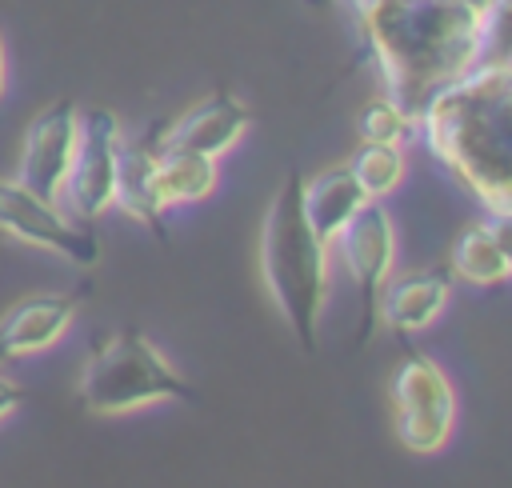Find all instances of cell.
Listing matches in <instances>:
<instances>
[{"label": "cell", "instance_id": "obj_18", "mask_svg": "<svg viewBox=\"0 0 512 488\" xmlns=\"http://www.w3.org/2000/svg\"><path fill=\"white\" fill-rule=\"evenodd\" d=\"M356 128H360V140H364V144H400V148H404L408 140H416V120H412L404 108H396L388 96L368 100V104L360 108Z\"/></svg>", "mask_w": 512, "mask_h": 488}, {"label": "cell", "instance_id": "obj_22", "mask_svg": "<svg viewBox=\"0 0 512 488\" xmlns=\"http://www.w3.org/2000/svg\"><path fill=\"white\" fill-rule=\"evenodd\" d=\"M8 88V56H4V36H0V96Z\"/></svg>", "mask_w": 512, "mask_h": 488}, {"label": "cell", "instance_id": "obj_4", "mask_svg": "<svg viewBox=\"0 0 512 488\" xmlns=\"http://www.w3.org/2000/svg\"><path fill=\"white\" fill-rule=\"evenodd\" d=\"M80 404L96 416H124L160 400H192L188 380L136 328L100 336L80 368Z\"/></svg>", "mask_w": 512, "mask_h": 488}, {"label": "cell", "instance_id": "obj_11", "mask_svg": "<svg viewBox=\"0 0 512 488\" xmlns=\"http://www.w3.org/2000/svg\"><path fill=\"white\" fill-rule=\"evenodd\" d=\"M76 320V296L64 292H36L16 300L0 316V364L4 360H24L36 352H48L52 344L64 340V332Z\"/></svg>", "mask_w": 512, "mask_h": 488}, {"label": "cell", "instance_id": "obj_9", "mask_svg": "<svg viewBox=\"0 0 512 488\" xmlns=\"http://www.w3.org/2000/svg\"><path fill=\"white\" fill-rule=\"evenodd\" d=\"M76 132H80V108L72 100H56L44 112L32 116L20 140V160H16V180L32 188L44 200L60 204L72 152H76Z\"/></svg>", "mask_w": 512, "mask_h": 488}, {"label": "cell", "instance_id": "obj_17", "mask_svg": "<svg viewBox=\"0 0 512 488\" xmlns=\"http://www.w3.org/2000/svg\"><path fill=\"white\" fill-rule=\"evenodd\" d=\"M348 168L360 180V188H364L368 200H384V196H392L404 184L408 160H404V148L400 144H360Z\"/></svg>", "mask_w": 512, "mask_h": 488}, {"label": "cell", "instance_id": "obj_16", "mask_svg": "<svg viewBox=\"0 0 512 488\" xmlns=\"http://www.w3.org/2000/svg\"><path fill=\"white\" fill-rule=\"evenodd\" d=\"M448 272L460 276V280H468V284H476V288H496V284H504V280L512 276L484 220H480V224H468V228L452 240Z\"/></svg>", "mask_w": 512, "mask_h": 488}, {"label": "cell", "instance_id": "obj_12", "mask_svg": "<svg viewBox=\"0 0 512 488\" xmlns=\"http://www.w3.org/2000/svg\"><path fill=\"white\" fill-rule=\"evenodd\" d=\"M112 208H120L128 220L144 224L148 232L164 236V196L156 180V128L148 136L124 140L120 160H116V188H112Z\"/></svg>", "mask_w": 512, "mask_h": 488}, {"label": "cell", "instance_id": "obj_19", "mask_svg": "<svg viewBox=\"0 0 512 488\" xmlns=\"http://www.w3.org/2000/svg\"><path fill=\"white\" fill-rule=\"evenodd\" d=\"M484 224H488V232H492V240H496V248L504 256V264L512 272V208H492Z\"/></svg>", "mask_w": 512, "mask_h": 488}, {"label": "cell", "instance_id": "obj_14", "mask_svg": "<svg viewBox=\"0 0 512 488\" xmlns=\"http://www.w3.org/2000/svg\"><path fill=\"white\" fill-rule=\"evenodd\" d=\"M368 204L360 180L352 176L348 164H336V168H324L316 176H308L300 184V208H304V220L312 224V232L324 240V244H336V236L344 232V224Z\"/></svg>", "mask_w": 512, "mask_h": 488}, {"label": "cell", "instance_id": "obj_2", "mask_svg": "<svg viewBox=\"0 0 512 488\" xmlns=\"http://www.w3.org/2000/svg\"><path fill=\"white\" fill-rule=\"evenodd\" d=\"M428 156L488 212L512 208V68L476 60L416 116Z\"/></svg>", "mask_w": 512, "mask_h": 488}, {"label": "cell", "instance_id": "obj_6", "mask_svg": "<svg viewBox=\"0 0 512 488\" xmlns=\"http://www.w3.org/2000/svg\"><path fill=\"white\" fill-rule=\"evenodd\" d=\"M124 128L116 112L108 108H84L80 112V132H76V152L72 168L60 192V208L84 224L104 216L112 208V188H116V160H120Z\"/></svg>", "mask_w": 512, "mask_h": 488}, {"label": "cell", "instance_id": "obj_21", "mask_svg": "<svg viewBox=\"0 0 512 488\" xmlns=\"http://www.w3.org/2000/svg\"><path fill=\"white\" fill-rule=\"evenodd\" d=\"M464 4H468V8H476V12H484V16H492L504 0H464Z\"/></svg>", "mask_w": 512, "mask_h": 488}, {"label": "cell", "instance_id": "obj_1", "mask_svg": "<svg viewBox=\"0 0 512 488\" xmlns=\"http://www.w3.org/2000/svg\"><path fill=\"white\" fill-rule=\"evenodd\" d=\"M348 8L376 60L384 96L412 120L436 88L484 56L492 20L464 0H348Z\"/></svg>", "mask_w": 512, "mask_h": 488}, {"label": "cell", "instance_id": "obj_15", "mask_svg": "<svg viewBox=\"0 0 512 488\" xmlns=\"http://www.w3.org/2000/svg\"><path fill=\"white\" fill-rule=\"evenodd\" d=\"M156 180L168 208L176 204H200L220 184V164L212 156L188 152V148H164L156 140Z\"/></svg>", "mask_w": 512, "mask_h": 488}, {"label": "cell", "instance_id": "obj_7", "mask_svg": "<svg viewBox=\"0 0 512 488\" xmlns=\"http://www.w3.org/2000/svg\"><path fill=\"white\" fill-rule=\"evenodd\" d=\"M0 232H8L20 244L56 252L76 268H92L100 260V240L84 220L68 216L56 200H44L20 180H4V176H0Z\"/></svg>", "mask_w": 512, "mask_h": 488}, {"label": "cell", "instance_id": "obj_13", "mask_svg": "<svg viewBox=\"0 0 512 488\" xmlns=\"http://www.w3.org/2000/svg\"><path fill=\"white\" fill-rule=\"evenodd\" d=\"M448 296H452V272L448 268L408 272V276H396L384 284L380 316L396 332H420L448 308Z\"/></svg>", "mask_w": 512, "mask_h": 488}, {"label": "cell", "instance_id": "obj_5", "mask_svg": "<svg viewBox=\"0 0 512 488\" xmlns=\"http://www.w3.org/2000/svg\"><path fill=\"white\" fill-rule=\"evenodd\" d=\"M456 424V392L444 376V368L424 356L408 352L392 372V432L396 440L416 452H440Z\"/></svg>", "mask_w": 512, "mask_h": 488}, {"label": "cell", "instance_id": "obj_10", "mask_svg": "<svg viewBox=\"0 0 512 488\" xmlns=\"http://www.w3.org/2000/svg\"><path fill=\"white\" fill-rule=\"evenodd\" d=\"M248 124H252L248 104L236 100L232 92H216V96L192 104L188 112H180L172 124L156 128V140L164 148H188V152L220 160L224 152H232L244 140Z\"/></svg>", "mask_w": 512, "mask_h": 488}, {"label": "cell", "instance_id": "obj_20", "mask_svg": "<svg viewBox=\"0 0 512 488\" xmlns=\"http://www.w3.org/2000/svg\"><path fill=\"white\" fill-rule=\"evenodd\" d=\"M20 400H24V388H20L16 380L0 376V420H4V416H12V412L20 408Z\"/></svg>", "mask_w": 512, "mask_h": 488}, {"label": "cell", "instance_id": "obj_8", "mask_svg": "<svg viewBox=\"0 0 512 488\" xmlns=\"http://www.w3.org/2000/svg\"><path fill=\"white\" fill-rule=\"evenodd\" d=\"M340 260L360 292V344L372 336V324L380 320V292L396 264V224L384 208V200H368L336 236Z\"/></svg>", "mask_w": 512, "mask_h": 488}, {"label": "cell", "instance_id": "obj_3", "mask_svg": "<svg viewBox=\"0 0 512 488\" xmlns=\"http://www.w3.org/2000/svg\"><path fill=\"white\" fill-rule=\"evenodd\" d=\"M300 184H304V176L288 172V180L276 188V196L264 212L260 276H264L272 304L280 308V316L296 332L300 348L316 352L320 312L328 300V252H332V244H324L312 232V224L304 220Z\"/></svg>", "mask_w": 512, "mask_h": 488}]
</instances>
